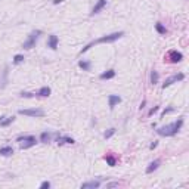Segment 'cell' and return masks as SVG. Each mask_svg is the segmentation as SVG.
Listing matches in <instances>:
<instances>
[{"mask_svg": "<svg viewBox=\"0 0 189 189\" xmlns=\"http://www.w3.org/2000/svg\"><path fill=\"white\" fill-rule=\"evenodd\" d=\"M182 126H183V120L179 118L177 121H174V123H171V124H168V126L160 127V129L157 130V133H158L160 136H174V135L180 130Z\"/></svg>", "mask_w": 189, "mask_h": 189, "instance_id": "obj_1", "label": "cell"}, {"mask_svg": "<svg viewBox=\"0 0 189 189\" xmlns=\"http://www.w3.org/2000/svg\"><path fill=\"white\" fill-rule=\"evenodd\" d=\"M124 36V33L123 31H118V33H112V34H108V36H104V37H101V39H98L96 42H93V43H89L86 47H83L81 49V53H84V52H87L93 44H99V43H114V42H117L120 37H123Z\"/></svg>", "mask_w": 189, "mask_h": 189, "instance_id": "obj_2", "label": "cell"}, {"mask_svg": "<svg viewBox=\"0 0 189 189\" xmlns=\"http://www.w3.org/2000/svg\"><path fill=\"white\" fill-rule=\"evenodd\" d=\"M40 34H42V31L40 30H36V31H33L30 36H28V39L24 42V49H33L34 46H36V43H37V40H39V37H40Z\"/></svg>", "mask_w": 189, "mask_h": 189, "instance_id": "obj_3", "label": "cell"}, {"mask_svg": "<svg viewBox=\"0 0 189 189\" xmlns=\"http://www.w3.org/2000/svg\"><path fill=\"white\" fill-rule=\"evenodd\" d=\"M18 142H19L21 149H28V148H31L37 143L34 136H21V137H18Z\"/></svg>", "mask_w": 189, "mask_h": 189, "instance_id": "obj_4", "label": "cell"}, {"mask_svg": "<svg viewBox=\"0 0 189 189\" xmlns=\"http://www.w3.org/2000/svg\"><path fill=\"white\" fill-rule=\"evenodd\" d=\"M21 115H28V117H44V111L42 108H34V110H19L18 111Z\"/></svg>", "mask_w": 189, "mask_h": 189, "instance_id": "obj_5", "label": "cell"}, {"mask_svg": "<svg viewBox=\"0 0 189 189\" xmlns=\"http://www.w3.org/2000/svg\"><path fill=\"white\" fill-rule=\"evenodd\" d=\"M185 78V74H176V75H171V77H168L164 83H163V89H165V87H168V86H171L173 83H177V81H182Z\"/></svg>", "mask_w": 189, "mask_h": 189, "instance_id": "obj_6", "label": "cell"}, {"mask_svg": "<svg viewBox=\"0 0 189 189\" xmlns=\"http://www.w3.org/2000/svg\"><path fill=\"white\" fill-rule=\"evenodd\" d=\"M168 58H170V62L176 64V62H180V61L183 59V55H182L180 52H177V50H171V52L168 53Z\"/></svg>", "mask_w": 189, "mask_h": 189, "instance_id": "obj_7", "label": "cell"}, {"mask_svg": "<svg viewBox=\"0 0 189 189\" xmlns=\"http://www.w3.org/2000/svg\"><path fill=\"white\" fill-rule=\"evenodd\" d=\"M107 6V0H98V3L94 5V8H93V11H92V15H96V14H99L104 8Z\"/></svg>", "mask_w": 189, "mask_h": 189, "instance_id": "obj_8", "label": "cell"}, {"mask_svg": "<svg viewBox=\"0 0 189 189\" xmlns=\"http://www.w3.org/2000/svg\"><path fill=\"white\" fill-rule=\"evenodd\" d=\"M99 186H101V183H99L98 180H92V182L83 183V185H81V189H96V188H99Z\"/></svg>", "mask_w": 189, "mask_h": 189, "instance_id": "obj_9", "label": "cell"}, {"mask_svg": "<svg viewBox=\"0 0 189 189\" xmlns=\"http://www.w3.org/2000/svg\"><path fill=\"white\" fill-rule=\"evenodd\" d=\"M58 43H59V40H58V37L55 36V34H52V36H49V40H47V46L50 47V49H56L58 47Z\"/></svg>", "mask_w": 189, "mask_h": 189, "instance_id": "obj_10", "label": "cell"}, {"mask_svg": "<svg viewBox=\"0 0 189 189\" xmlns=\"http://www.w3.org/2000/svg\"><path fill=\"white\" fill-rule=\"evenodd\" d=\"M121 102V98L120 96H117V94H111V96L108 98V105H110V108H114L117 104H120Z\"/></svg>", "mask_w": 189, "mask_h": 189, "instance_id": "obj_11", "label": "cell"}, {"mask_svg": "<svg viewBox=\"0 0 189 189\" xmlns=\"http://www.w3.org/2000/svg\"><path fill=\"white\" fill-rule=\"evenodd\" d=\"M56 142H58V145H64V143H68V145H72L75 140L72 139V137H67V136H58V139H56Z\"/></svg>", "mask_w": 189, "mask_h": 189, "instance_id": "obj_12", "label": "cell"}, {"mask_svg": "<svg viewBox=\"0 0 189 189\" xmlns=\"http://www.w3.org/2000/svg\"><path fill=\"white\" fill-rule=\"evenodd\" d=\"M15 120V117H0V127H8L9 124H12Z\"/></svg>", "mask_w": 189, "mask_h": 189, "instance_id": "obj_13", "label": "cell"}, {"mask_svg": "<svg viewBox=\"0 0 189 189\" xmlns=\"http://www.w3.org/2000/svg\"><path fill=\"white\" fill-rule=\"evenodd\" d=\"M114 77H115V71L114 69H108L107 72L101 74V80H110V78H114Z\"/></svg>", "mask_w": 189, "mask_h": 189, "instance_id": "obj_14", "label": "cell"}, {"mask_svg": "<svg viewBox=\"0 0 189 189\" xmlns=\"http://www.w3.org/2000/svg\"><path fill=\"white\" fill-rule=\"evenodd\" d=\"M12 154H14V148L12 146H3V148H0V155L8 157V155H12Z\"/></svg>", "mask_w": 189, "mask_h": 189, "instance_id": "obj_15", "label": "cell"}, {"mask_svg": "<svg viewBox=\"0 0 189 189\" xmlns=\"http://www.w3.org/2000/svg\"><path fill=\"white\" fill-rule=\"evenodd\" d=\"M158 165H160V161L158 160H155V161H152L149 165H148V168H146V173L149 174V173H152V171H155L157 168H158Z\"/></svg>", "mask_w": 189, "mask_h": 189, "instance_id": "obj_16", "label": "cell"}, {"mask_svg": "<svg viewBox=\"0 0 189 189\" xmlns=\"http://www.w3.org/2000/svg\"><path fill=\"white\" fill-rule=\"evenodd\" d=\"M39 96H49V94H50V89L47 87V86H44V87H42L40 90H39Z\"/></svg>", "mask_w": 189, "mask_h": 189, "instance_id": "obj_17", "label": "cell"}, {"mask_svg": "<svg viewBox=\"0 0 189 189\" xmlns=\"http://www.w3.org/2000/svg\"><path fill=\"white\" fill-rule=\"evenodd\" d=\"M78 67L84 71H90V62L89 61H80L78 62Z\"/></svg>", "mask_w": 189, "mask_h": 189, "instance_id": "obj_18", "label": "cell"}, {"mask_svg": "<svg viewBox=\"0 0 189 189\" xmlns=\"http://www.w3.org/2000/svg\"><path fill=\"white\" fill-rule=\"evenodd\" d=\"M50 137H52V135H50V133H47V132H43V133L40 135V140H42V142H44V143H47V142L50 140Z\"/></svg>", "mask_w": 189, "mask_h": 189, "instance_id": "obj_19", "label": "cell"}, {"mask_svg": "<svg viewBox=\"0 0 189 189\" xmlns=\"http://www.w3.org/2000/svg\"><path fill=\"white\" fill-rule=\"evenodd\" d=\"M151 83L152 84H157L158 83V72L157 71H152L151 72Z\"/></svg>", "mask_w": 189, "mask_h": 189, "instance_id": "obj_20", "label": "cell"}, {"mask_svg": "<svg viewBox=\"0 0 189 189\" xmlns=\"http://www.w3.org/2000/svg\"><path fill=\"white\" fill-rule=\"evenodd\" d=\"M105 160H107V163H108L111 167H114V165H115V163H117V161H115V158H114L112 155H107V157H105Z\"/></svg>", "mask_w": 189, "mask_h": 189, "instance_id": "obj_21", "label": "cell"}, {"mask_svg": "<svg viewBox=\"0 0 189 189\" xmlns=\"http://www.w3.org/2000/svg\"><path fill=\"white\" fill-rule=\"evenodd\" d=\"M21 62H24V56H22V55H15V58H14V64H15V65H18V64H21Z\"/></svg>", "mask_w": 189, "mask_h": 189, "instance_id": "obj_22", "label": "cell"}, {"mask_svg": "<svg viewBox=\"0 0 189 189\" xmlns=\"http://www.w3.org/2000/svg\"><path fill=\"white\" fill-rule=\"evenodd\" d=\"M155 28H157V31H158L160 34H165V28L163 27V24H160V22H158V24L155 25Z\"/></svg>", "mask_w": 189, "mask_h": 189, "instance_id": "obj_23", "label": "cell"}, {"mask_svg": "<svg viewBox=\"0 0 189 189\" xmlns=\"http://www.w3.org/2000/svg\"><path fill=\"white\" fill-rule=\"evenodd\" d=\"M114 133H115V129H110L108 132H105V135H104V136H105V139H110Z\"/></svg>", "mask_w": 189, "mask_h": 189, "instance_id": "obj_24", "label": "cell"}, {"mask_svg": "<svg viewBox=\"0 0 189 189\" xmlns=\"http://www.w3.org/2000/svg\"><path fill=\"white\" fill-rule=\"evenodd\" d=\"M21 96H22V98H33V96H34V93H28V92H22V93H21Z\"/></svg>", "mask_w": 189, "mask_h": 189, "instance_id": "obj_25", "label": "cell"}, {"mask_svg": "<svg viewBox=\"0 0 189 189\" xmlns=\"http://www.w3.org/2000/svg\"><path fill=\"white\" fill-rule=\"evenodd\" d=\"M40 188H42V189H49V188H50V183H49V182H43V183L40 185Z\"/></svg>", "mask_w": 189, "mask_h": 189, "instance_id": "obj_26", "label": "cell"}, {"mask_svg": "<svg viewBox=\"0 0 189 189\" xmlns=\"http://www.w3.org/2000/svg\"><path fill=\"white\" fill-rule=\"evenodd\" d=\"M157 111H158V107H154V108H151V110H149V115H152V114H155Z\"/></svg>", "mask_w": 189, "mask_h": 189, "instance_id": "obj_27", "label": "cell"}, {"mask_svg": "<svg viewBox=\"0 0 189 189\" xmlns=\"http://www.w3.org/2000/svg\"><path fill=\"white\" fill-rule=\"evenodd\" d=\"M115 186H118L117 182H112V183H108V185H107V188H115Z\"/></svg>", "mask_w": 189, "mask_h": 189, "instance_id": "obj_28", "label": "cell"}, {"mask_svg": "<svg viewBox=\"0 0 189 189\" xmlns=\"http://www.w3.org/2000/svg\"><path fill=\"white\" fill-rule=\"evenodd\" d=\"M173 111H174L173 108H167V110H165V111L163 112V115H165V114H170V112H173Z\"/></svg>", "mask_w": 189, "mask_h": 189, "instance_id": "obj_29", "label": "cell"}, {"mask_svg": "<svg viewBox=\"0 0 189 189\" xmlns=\"http://www.w3.org/2000/svg\"><path fill=\"white\" fill-rule=\"evenodd\" d=\"M157 145H158V143H157V142L154 140V142H152V143L149 145V149H154V148H157Z\"/></svg>", "mask_w": 189, "mask_h": 189, "instance_id": "obj_30", "label": "cell"}, {"mask_svg": "<svg viewBox=\"0 0 189 189\" xmlns=\"http://www.w3.org/2000/svg\"><path fill=\"white\" fill-rule=\"evenodd\" d=\"M61 2H64V0H53V5H58V3H61Z\"/></svg>", "mask_w": 189, "mask_h": 189, "instance_id": "obj_31", "label": "cell"}]
</instances>
